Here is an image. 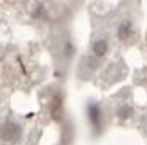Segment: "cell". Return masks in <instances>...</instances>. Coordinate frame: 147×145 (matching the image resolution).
I'll return each instance as SVG.
<instances>
[{
    "label": "cell",
    "mask_w": 147,
    "mask_h": 145,
    "mask_svg": "<svg viewBox=\"0 0 147 145\" xmlns=\"http://www.w3.org/2000/svg\"><path fill=\"white\" fill-rule=\"evenodd\" d=\"M132 35H134L132 21L129 18L122 20L119 25H117V28H116V36H117V40L119 41H129V40L132 38Z\"/></svg>",
    "instance_id": "obj_3"
},
{
    "label": "cell",
    "mask_w": 147,
    "mask_h": 145,
    "mask_svg": "<svg viewBox=\"0 0 147 145\" xmlns=\"http://www.w3.org/2000/svg\"><path fill=\"white\" fill-rule=\"evenodd\" d=\"M86 114H88V120L91 122V125H93L96 130H99L101 124H102V112H101L99 104L89 102L88 107H86Z\"/></svg>",
    "instance_id": "obj_2"
},
{
    "label": "cell",
    "mask_w": 147,
    "mask_h": 145,
    "mask_svg": "<svg viewBox=\"0 0 147 145\" xmlns=\"http://www.w3.org/2000/svg\"><path fill=\"white\" fill-rule=\"evenodd\" d=\"M107 50H109V41H107L106 38H102V36L96 38L93 41V45H91V51H93V54L96 56V58L106 56Z\"/></svg>",
    "instance_id": "obj_4"
},
{
    "label": "cell",
    "mask_w": 147,
    "mask_h": 145,
    "mask_svg": "<svg viewBox=\"0 0 147 145\" xmlns=\"http://www.w3.org/2000/svg\"><path fill=\"white\" fill-rule=\"evenodd\" d=\"M131 114H132V109H131V107H127V105L121 107V111H119V117H121V119L131 117Z\"/></svg>",
    "instance_id": "obj_5"
},
{
    "label": "cell",
    "mask_w": 147,
    "mask_h": 145,
    "mask_svg": "<svg viewBox=\"0 0 147 145\" xmlns=\"http://www.w3.org/2000/svg\"><path fill=\"white\" fill-rule=\"evenodd\" d=\"M22 137V125L15 120H5L0 125V138L7 144H15Z\"/></svg>",
    "instance_id": "obj_1"
}]
</instances>
